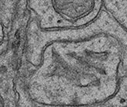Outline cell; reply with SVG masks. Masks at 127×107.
<instances>
[{
  "instance_id": "cell-1",
  "label": "cell",
  "mask_w": 127,
  "mask_h": 107,
  "mask_svg": "<svg viewBox=\"0 0 127 107\" xmlns=\"http://www.w3.org/2000/svg\"><path fill=\"white\" fill-rule=\"evenodd\" d=\"M26 83L29 96L51 107H83L113 96L127 76V31L103 8L92 23L42 30L27 26Z\"/></svg>"
},
{
  "instance_id": "cell-2",
  "label": "cell",
  "mask_w": 127,
  "mask_h": 107,
  "mask_svg": "<svg viewBox=\"0 0 127 107\" xmlns=\"http://www.w3.org/2000/svg\"><path fill=\"white\" fill-rule=\"evenodd\" d=\"M42 30L72 29L92 23L104 8L102 0H28Z\"/></svg>"
},
{
  "instance_id": "cell-3",
  "label": "cell",
  "mask_w": 127,
  "mask_h": 107,
  "mask_svg": "<svg viewBox=\"0 0 127 107\" xmlns=\"http://www.w3.org/2000/svg\"><path fill=\"white\" fill-rule=\"evenodd\" d=\"M28 9V0H1L2 26L8 28L19 11Z\"/></svg>"
},
{
  "instance_id": "cell-4",
  "label": "cell",
  "mask_w": 127,
  "mask_h": 107,
  "mask_svg": "<svg viewBox=\"0 0 127 107\" xmlns=\"http://www.w3.org/2000/svg\"><path fill=\"white\" fill-rule=\"evenodd\" d=\"M106 10L127 31V0H102Z\"/></svg>"
},
{
  "instance_id": "cell-5",
  "label": "cell",
  "mask_w": 127,
  "mask_h": 107,
  "mask_svg": "<svg viewBox=\"0 0 127 107\" xmlns=\"http://www.w3.org/2000/svg\"><path fill=\"white\" fill-rule=\"evenodd\" d=\"M83 107H127V76L122 79L117 92L107 100L99 104Z\"/></svg>"
}]
</instances>
